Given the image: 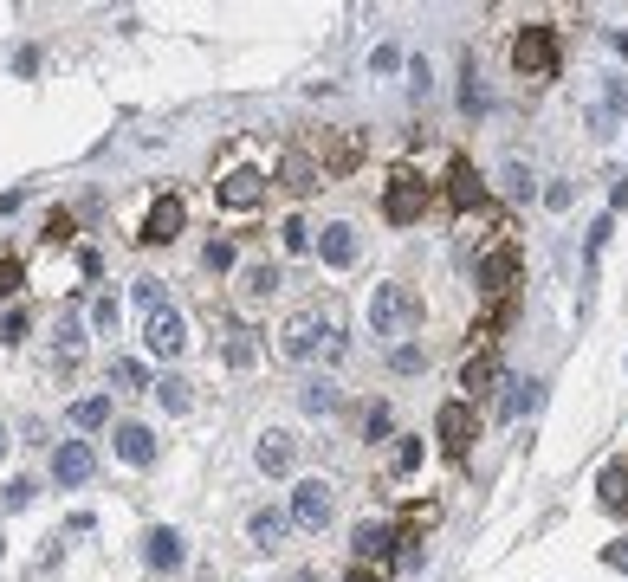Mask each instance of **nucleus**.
<instances>
[{"mask_svg": "<svg viewBox=\"0 0 628 582\" xmlns=\"http://www.w3.org/2000/svg\"><path fill=\"white\" fill-rule=\"evenodd\" d=\"M421 363H428V350H415V343H402V350L389 356V369H395V376H415Z\"/></svg>", "mask_w": 628, "mask_h": 582, "instance_id": "29", "label": "nucleus"}, {"mask_svg": "<svg viewBox=\"0 0 628 582\" xmlns=\"http://www.w3.org/2000/svg\"><path fill=\"white\" fill-rule=\"evenodd\" d=\"M337 511V485L331 479H298L292 485V524L298 531H324Z\"/></svg>", "mask_w": 628, "mask_h": 582, "instance_id": "5", "label": "nucleus"}, {"mask_svg": "<svg viewBox=\"0 0 628 582\" xmlns=\"http://www.w3.org/2000/svg\"><path fill=\"white\" fill-rule=\"evenodd\" d=\"M234 240H208V272H234Z\"/></svg>", "mask_w": 628, "mask_h": 582, "instance_id": "30", "label": "nucleus"}, {"mask_svg": "<svg viewBox=\"0 0 628 582\" xmlns=\"http://www.w3.org/2000/svg\"><path fill=\"white\" fill-rule=\"evenodd\" d=\"M538 388H544V382H512V395H505L499 414H505V421H518L525 408H538Z\"/></svg>", "mask_w": 628, "mask_h": 582, "instance_id": "27", "label": "nucleus"}, {"mask_svg": "<svg viewBox=\"0 0 628 582\" xmlns=\"http://www.w3.org/2000/svg\"><path fill=\"white\" fill-rule=\"evenodd\" d=\"M130 291H136V304H143V311H162V285L156 279H136Z\"/></svg>", "mask_w": 628, "mask_h": 582, "instance_id": "35", "label": "nucleus"}, {"mask_svg": "<svg viewBox=\"0 0 628 582\" xmlns=\"http://www.w3.org/2000/svg\"><path fill=\"white\" fill-rule=\"evenodd\" d=\"M91 473H98V453H91L85 440H59V447H52V479H59L65 492H72V485H85Z\"/></svg>", "mask_w": 628, "mask_h": 582, "instance_id": "11", "label": "nucleus"}, {"mask_svg": "<svg viewBox=\"0 0 628 582\" xmlns=\"http://www.w3.org/2000/svg\"><path fill=\"white\" fill-rule=\"evenodd\" d=\"M46 240H52V246H65V240H72V214H65V207L46 220Z\"/></svg>", "mask_w": 628, "mask_h": 582, "instance_id": "37", "label": "nucleus"}, {"mask_svg": "<svg viewBox=\"0 0 628 582\" xmlns=\"http://www.w3.org/2000/svg\"><path fill=\"white\" fill-rule=\"evenodd\" d=\"M603 563H609V570H628V537H622V544H609V550H603Z\"/></svg>", "mask_w": 628, "mask_h": 582, "instance_id": "44", "label": "nucleus"}, {"mask_svg": "<svg viewBox=\"0 0 628 582\" xmlns=\"http://www.w3.org/2000/svg\"><path fill=\"white\" fill-rule=\"evenodd\" d=\"M111 447H117V460H124V466H156V434H149V427H136V421L117 427Z\"/></svg>", "mask_w": 628, "mask_h": 582, "instance_id": "17", "label": "nucleus"}, {"mask_svg": "<svg viewBox=\"0 0 628 582\" xmlns=\"http://www.w3.org/2000/svg\"><path fill=\"white\" fill-rule=\"evenodd\" d=\"M91 324H98L104 337H111V330H117V298H111V291H104V298L91 304Z\"/></svg>", "mask_w": 628, "mask_h": 582, "instance_id": "31", "label": "nucleus"}, {"mask_svg": "<svg viewBox=\"0 0 628 582\" xmlns=\"http://www.w3.org/2000/svg\"><path fill=\"white\" fill-rule=\"evenodd\" d=\"M408 330H421V291L376 285L370 291V337H408Z\"/></svg>", "mask_w": 628, "mask_h": 582, "instance_id": "2", "label": "nucleus"}, {"mask_svg": "<svg viewBox=\"0 0 628 582\" xmlns=\"http://www.w3.org/2000/svg\"><path fill=\"white\" fill-rule=\"evenodd\" d=\"M421 563V550H415V537H402V550H395V570H415Z\"/></svg>", "mask_w": 628, "mask_h": 582, "instance_id": "42", "label": "nucleus"}, {"mask_svg": "<svg viewBox=\"0 0 628 582\" xmlns=\"http://www.w3.org/2000/svg\"><path fill=\"white\" fill-rule=\"evenodd\" d=\"M298 408H305V414H337V382L331 376H311L305 388H298Z\"/></svg>", "mask_w": 628, "mask_h": 582, "instance_id": "22", "label": "nucleus"}, {"mask_svg": "<svg viewBox=\"0 0 628 582\" xmlns=\"http://www.w3.org/2000/svg\"><path fill=\"white\" fill-rule=\"evenodd\" d=\"M0 453H7V427H0Z\"/></svg>", "mask_w": 628, "mask_h": 582, "instance_id": "46", "label": "nucleus"}, {"mask_svg": "<svg viewBox=\"0 0 628 582\" xmlns=\"http://www.w3.org/2000/svg\"><path fill=\"white\" fill-rule=\"evenodd\" d=\"M499 376H505V369H499V350H480V356H467V369H460V388H467V401H473V395H486Z\"/></svg>", "mask_w": 628, "mask_h": 582, "instance_id": "18", "label": "nucleus"}, {"mask_svg": "<svg viewBox=\"0 0 628 582\" xmlns=\"http://www.w3.org/2000/svg\"><path fill=\"white\" fill-rule=\"evenodd\" d=\"M156 395H162V408H169V414H188V382L182 376H162Z\"/></svg>", "mask_w": 628, "mask_h": 582, "instance_id": "28", "label": "nucleus"}, {"mask_svg": "<svg viewBox=\"0 0 628 582\" xmlns=\"http://www.w3.org/2000/svg\"><path fill=\"white\" fill-rule=\"evenodd\" d=\"M285 246H292V253H305V246H311V227H305V220H292V227H285Z\"/></svg>", "mask_w": 628, "mask_h": 582, "instance_id": "40", "label": "nucleus"}, {"mask_svg": "<svg viewBox=\"0 0 628 582\" xmlns=\"http://www.w3.org/2000/svg\"><path fill=\"white\" fill-rule=\"evenodd\" d=\"M182 220H188L182 194H162V201H156V207L143 214V233H136V240H143V246H169L175 233H182Z\"/></svg>", "mask_w": 628, "mask_h": 582, "instance_id": "10", "label": "nucleus"}, {"mask_svg": "<svg viewBox=\"0 0 628 582\" xmlns=\"http://www.w3.org/2000/svg\"><path fill=\"white\" fill-rule=\"evenodd\" d=\"M421 214H428V182H421L415 169H395L389 188H382V220H389V227H415Z\"/></svg>", "mask_w": 628, "mask_h": 582, "instance_id": "4", "label": "nucleus"}, {"mask_svg": "<svg viewBox=\"0 0 628 582\" xmlns=\"http://www.w3.org/2000/svg\"><path fill=\"white\" fill-rule=\"evenodd\" d=\"M111 382H117V388H149L143 363H111Z\"/></svg>", "mask_w": 628, "mask_h": 582, "instance_id": "33", "label": "nucleus"}, {"mask_svg": "<svg viewBox=\"0 0 628 582\" xmlns=\"http://www.w3.org/2000/svg\"><path fill=\"white\" fill-rule=\"evenodd\" d=\"M518 272H525V253H518L512 240H505V246H486V253H480V272H473V279H480V291L505 298V291L518 285Z\"/></svg>", "mask_w": 628, "mask_h": 582, "instance_id": "7", "label": "nucleus"}, {"mask_svg": "<svg viewBox=\"0 0 628 582\" xmlns=\"http://www.w3.org/2000/svg\"><path fill=\"white\" fill-rule=\"evenodd\" d=\"M234 285H240V304L253 311V304H266L272 291H279V266H240Z\"/></svg>", "mask_w": 628, "mask_h": 582, "instance_id": "19", "label": "nucleus"}, {"mask_svg": "<svg viewBox=\"0 0 628 582\" xmlns=\"http://www.w3.org/2000/svg\"><path fill=\"white\" fill-rule=\"evenodd\" d=\"M596 498H603L609 511H628V466H603V479H596Z\"/></svg>", "mask_w": 628, "mask_h": 582, "instance_id": "24", "label": "nucleus"}, {"mask_svg": "<svg viewBox=\"0 0 628 582\" xmlns=\"http://www.w3.org/2000/svg\"><path fill=\"white\" fill-rule=\"evenodd\" d=\"M227 363H234V369H247V363H253V343H247V330H234V343H227Z\"/></svg>", "mask_w": 628, "mask_h": 582, "instance_id": "36", "label": "nucleus"}, {"mask_svg": "<svg viewBox=\"0 0 628 582\" xmlns=\"http://www.w3.org/2000/svg\"><path fill=\"white\" fill-rule=\"evenodd\" d=\"M143 557H149V570H182V531H149Z\"/></svg>", "mask_w": 628, "mask_h": 582, "instance_id": "20", "label": "nucleus"}, {"mask_svg": "<svg viewBox=\"0 0 628 582\" xmlns=\"http://www.w3.org/2000/svg\"><path fill=\"white\" fill-rule=\"evenodd\" d=\"M363 162V143L357 136H331V149H324V175H350Z\"/></svg>", "mask_w": 628, "mask_h": 582, "instance_id": "23", "label": "nucleus"}, {"mask_svg": "<svg viewBox=\"0 0 628 582\" xmlns=\"http://www.w3.org/2000/svg\"><path fill=\"white\" fill-rule=\"evenodd\" d=\"M26 498H33V485H26V479H13V485H7V511H20Z\"/></svg>", "mask_w": 628, "mask_h": 582, "instance_id": "43", "label": "nucleus"}, {"mask_svg": "<svg viewBox=\"0 0 628 582\" xmlns=\"http://www.w3.org/2000/svg\"><path fill=\"white\" fill-rule=\"evenodd\" d=\"M20 285H26V266L20 259H0V298H13Z\"/></svg>", "mask_w": 628, "mask_h": 582, "instance_id": "32", "label": "nucleus"}, {"mask_svg": "<svg viewBox=\"0 0 628 582\" xmlns=\"http://www.w3.org/2000/svg\"><path fill=\"white\" fill-rule=\"evenodd\" d=\"M350 582H376V576H370V570H363V563H357V570H350Z\"/></svg>", "mask_w": 628, "mask_h": 582, "instance_id": "45", "label": "nucleus"}, {"mask_svg": "<svg viewBox=\"0 0 628 582\" xmlns=\"http://www.w3.org/2000/svg\"><path fill=\"white\" fill-rule=\"evenodd\" d=\"M214 201H221V207H234V214H247V207L266 201V175H259L253 162H234V169L221 175V188H214Z\"/></svg>", "mask_w": 628, "mask_h": 582, "instance_id": "8", "label": "nucleus"}, {"mask_svg": "<svg viewBox=\"0 0 628 582\" xmlns=\"http://www.w3.org/2000/svg\"><path fill=\"white\" fill-rule=\"evenodd\" d=\"M415 466H421V440H415V434H402V440H395V453H389V473H395V479H408Z\"/></svg>", "mask_w": 628, "mask_h": 582, "instance_id": "26", "label": "nucleus"}, {"mask_svg": "<svg viewBox=\"0 0 628 582\" xmlns=\"http://www.w3.org/2000/svg\"><path fill=\"white\" fill-rule=\"evenodd\" d=\"M279 350L292 356V363H311V356H337L344 350V337H337V317L331 311H318V304H311V311H292L285 317V330H279Z\"/></svg>", "mask_w": 628, "mask_h": 582, "instance_id": "1", "label": "nucleus"}, {"mask_svg": "<svg viewBox=\"0 0 628 582\" xmlns=\"http://www.w3.org/2000/svg\"><path fill=\"white\" fill-rule=\"evenodd\" d=\"M279 182L292 188V194H311V188L324 182V162H311L305 149H285V156H279Z\"/></svg>", "mask_w": 628, "mask_h": 582, "instance_id": "16", "label": "nucleus"}, {"mask_svg": "<svg viewBox=\"0 0 628 582\" xmlns=\"http://www.w3.org/2000/svg\"><path fill=\"white\" fill-rule=\"evenodd\" d=\"M318 259H324V266H337V272H350V266H357V227H350V220L318 227Z\"/></svg>", "mask_w": 628, "mask_h": 582, "instance_id": "13", "label": "nucleus"}, {"mask_svg": "<svg viewBox=\"0 0 628 582\" xmlns=\"http://www.w3.org/2000/svg\"><path fill=\"white\" fill-rule=\"evenodd\" d=\"M253 460H259V473H266V479H285V473H292V460H298V440L285 434V427H266L259 447H253Z\"/></svg>", "mask_w": 628, "mask_h": 582, "instance_id": "12", "label": "nucleus"}, {"mask_svg": "<svg viewBox=\"0 0 628 582\" xmlns=\"http://www.w3.org/2000/svg\"><path fill=\"white\" fill-rule=\"evenodd\" d=\"M285 531H292V511H279V505H259L253 518H247V537H253L259 550H279Z\"/></svg>", "mask_w": 628, "mask_h": 582, "instance_id": "15", "label": "nucleus"}, {"mask_svg": "<svg viewBox=\"0 0 628 582\" xmlns=\"http://www.w3.org/2000/svg\"><path fill=\"white\" fill-rule=\"evenodd\" d=\"M505 194H531V169H518V162H505Z\"/></svg>", "mask_w": 628, "mask_h": 582, "instance_id": "39", "label": "nucleus"}, {"mask_svg": "<svg viewBox=\"0 0 628 582\" xmlns=\"http://www.w3.org/2000/svg\"><path fill=\"white\" fill-rule=\"evenodd\" d=\"M512 72H518V78H531V85L557 78V33H551L544 20L518 26V39H512Z\"/></svg>", "mask_w": 628, "mask_h": 582, "instance_id": "3", "label": "nucleus"}, {"mask_svg": "<svg viewBox=\"0 0 628 582\" xmlns=\"http://www.w3.org/2000/svg\"><path fill=\"white\" fill-rule=\"evenodd\" d=\"M447 182H454V188H447V194H454V207H480L486 201V182L473 175V162H454V175H447Z\"/></svg>", "mask_w": 628, "mask_h": 582, "instance_id": "21", "label": "nucleus"}, {"mask_svg": "<svg viewBox=\"0 0 628 582\" xmlns=\"http://www.w3.org/2000/svg\"><path fill=\"white\" fill-rule=\"evenodd\" d=\"M111 421V395H85V401H72V427H104Z\"/></svg>", "mask_w": 628, "mask_h": 582, "instance_id": "25", "label": "nucleus"}, {"mask_svg": "<svg viewBox=\"0 0 628 582\" xmlns=\"http://www.w3.org/2000/svg\"><path fill=\"white\" fill-rule=\"evenodd\" d=\"M143 343H149V356H182V343H188V324H182V311L175 304H162V311H149V324H143Z\"/></svg>", "mask_w": 628, "mask_h": 582, "instance_id": "9", "label": "nucleus"}, {"mask_svg": "<svg viewBox=\"0 0 628 582\" xmlns=\"http://www.w3.org/2000/svg\"><path fill=\"white\" fill-rule=\"evenodd\" d=\"M389 544H402V537H395V531H389L382 518H363L357 531H350V557H357V563H376V557H389Z\"/></svg>", "mask_w": 628, "mask_h": 582, "instance_id": "14", "label": "nucleus"}, {"mask_svg": "<svg viewBox=\"0 0 628 582\" xmlns=\"http://www.w3.org/2000/svg\"><path fill=\"white\" fill-rule=\"evenodd\" d=\"M473 434H480V414H473V401H441V414H434V440H441L447 453H467Z\"/></svg>", "mask_w": 628, "mask_h": 582, "instance_id": "6", "label": "nucleus"}, {"mask_svg": "<svg viewBox=\"0 0 628 582\" xmlns=\"http://www.w3.org/2000/svg\"><path fill=\"white\" fill-rule=\"evenodd\" d=\"M13 72H20V78H33V72H39V46H20V59H13Z\"/></svg>", "mask_w": 628, "mask_h": 582, "instance_id": "41", "label": "nucleus"}, {"mask_svg": "<svg viewBox=\"0 0 628 582\" xmlns=\"http://www.w3.org/2000/svg\"><path fill=\"white\" fill-rule=\"evenodd\" d=\"M26 337V311H7L0 317V343H20Z\"/></svg>", "mask_w": 628, "mask_h": 582, "instance_id": "38", "label": "nucleus"}, {"mask_svg": "<svg viewBox=\"0 0 628 582\" xmlns=\"http://www.w3.org/2000/svg\"><path fill=\"white\" fill-rule=\"evenodd\" d=\"M363 434H370V440L389 434V408H382V401H370V408H363Z\"/></svg>", "mask_w": 628, "mask_h": 582, "instance_id": "34", "label": "nucleus"}]
</instances>
